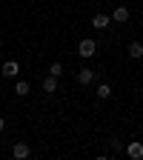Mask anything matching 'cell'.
<instances>
[{"instance_id":"1","label":"cell","mask_w":143,"mask_h":160,"mask_svg":"<svg viewBox=\"0 0 143 160\" xmlns=\"http://www.w3.org/2000/svg\"><path fill=\"white\" fill-rule=\"evenodd\" d=\"M77 54H80V57H94V54H97V43H94L92 37H83V40L77 43Z\"/></svg>"},{"instance_id":"2","label":"cell","mask_w":143,"mask_h":160,"mask_svg":"<svg viewBox=\"0 0 143 160\" xmlns=\"http://www.w3.org/2000/svg\"><path fill=\"white\" fill-rule=\"evenodd\" d=\"M77 83H80V86H89V83H94V69H89V66L77 69Z\"/></svg>"},{"instance_id":"3","label":"cell","mask_w":143,"mask_h":160,"mask_svg":"<svg viewBox=\"0 0 143 160\" xmlns=\"http://www.w3.org/2000/svg\"><path fill=\"white\" fill-rule=\"evenodd\" d=\"M17 74H20V63H17V60H6V63H3V77L12 80V77H17Z\"/></svg>"},{"instance_id":"4","label":"cell","mask_w":143,"mask_h":160,"mask_svg":"<svg viewBox=\"0 0 143 160\" xmlns=\"http://www.w3.org/2000/svg\"><path fill=\"white\" fill-rule=\"evenodd\" d=\"M129 17H132V12H129L126 6H117V9L112 12V20H115V23H120V26L129 23Z\"/></svg>"},{"instance_id":"5","label":"cell","mask_w":143,"mask_h":160,"mask_svg":"<svg viewBox=\"0 0 143 160\" xmlns=\"http://www.w3.org/2000/svg\"><path fill=\"white\" fill-rule=\"evenodd\" d=\"M126 154L132 160H143V143H140V140H132V143L126 146Z\"/></svg>"},{"instance_id":"6","label":"cell","mask_w":143,"mask_h":160,"mask_svg":"<svg viewBox=\"0 0 143 160\" xmlns=\"http://www.w3.org/2000/svg\"><path fill=\"white\" fill-rule=\"evenodd\" d=\"M109 23H112V17L109 14H103V12H97L94 17H92V26L100 32V29H109Z\"/></svg>"},{"instance_id":"7","label":"cell","mask_w":143,"mask_h":160,"mask_svg":"<svg viewBox=\"0 0 143 160\" xmlns=\"http://www.w3.org/2000/svg\"><path fill=\"white\" fill-rule=\"evenodd\" d=\"M126 52H129V57L140 60V57H143V43H140V40H132V43L126 46Z\"/></svg>"},{"instance_id":"8","label":"cell","mask_w":143,"mask_h":160,"mask_svg":"<svg viewBox=\"0 0 143 160\" xmlns=\"http://www.w3.org/2000/svg\"><path fill=\"white\" fill-rule=\"evenodd\" d=\"M12 154H14L17 160H26V157L32 154V149H29L26 143H14V149H12Z\"/></svg>"},{"instance_id":"9","label":"cell","mask_w":143,"mask_h":160,"mask_svg":"<svg viewBox=\"0 0 143 160\" xmlns=\"http://www.w3.org/2000/svg\"><path fill=\"white\" fill-rule=\"evenodd\" d=\"M43 92H46V94H54V92H57V77H54V74H49V77L43 80Z\"/></svg>"},{"instance_id":"10","label":"cell","mask_w":143,"mask_h":160,"mask_svg":"<svg viewBox=\"0 0 143 160\" xmlns=\"http://www.w3.org/2000/svg\"><path fill=\"white\" fill-rule=\"evenodd\" d=\"M97 97H100V100H109V97H112V86H109V83H100V86H97Z\"/></svg>"},{"instance_id":"11","label":"cell","mask_w":143,"mask_h":160,"mask_svg":"<svg viewBox=\"0 0 143 160\" xmlns=\"http://www.w3.org/2000/svg\"><path fill=\"white\" fill-rule=\"evenodd\" d=\"M14 94H20V97L29 94V83H26V80H17V83H14Z\"/></svg>"},{"instance_id":"12","label":"cell","mask_w":143,"mask_h":160,"mask_svg":"<svg viewBox=\"0 0 143 160\" xmlns=\"http://www.w3.org/2000/svg\"><path fill=\"white\" fill-rule=\"evenodd\" d=\"M109 149L117 154V152H123V143H120V137H109Z\"/></svg>"},{"instance_id":"13","label":"cell","mask_w":143,"mask_h":160,"mask_svg":"<svg viewBox=\"0 0 143 160\" xmlns=\"http://www.w3.org/2000/svg\"><path fill=\"white\" fill-rule=\"evenodd\" d=\"M49 74H54V77H60V74H63V63H60V60H54V63L49 66Z\"/></svg>"},{"instance_id":"14","label":"cell","mask_w":143,"mask_h":160,"mask_svg":"<svg viewBox=\"0 0 143 160\" xmlns=\"http://www.w3.org/2000/svg\"><path fill=\"white\" fill-rule=\"evenodd\" d=\"M0 132H6V120L3 117H0Z\"/></svg>"}]
</instances>
